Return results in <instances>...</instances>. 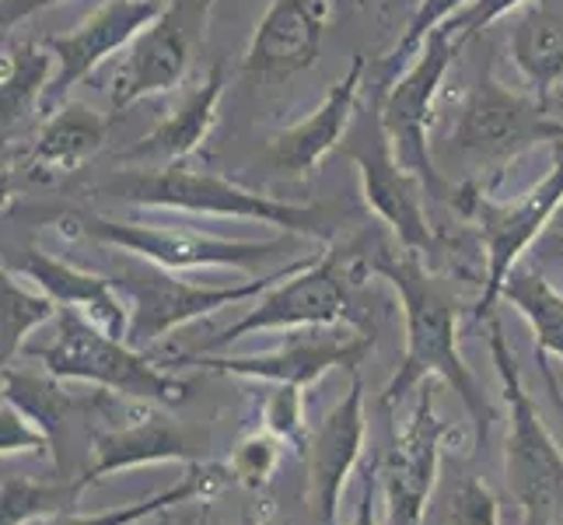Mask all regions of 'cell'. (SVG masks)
<instances>
[{"label":"cell","mask_w":563,"mask_h":525,"mask_svg":"<svg viewBox=\"0 0 563 525\" xmlns=\"http://www.w3.org/2000/svg\"><path fill=\"white\" fill-rule=\"evenodd\" d=\"M556 218H560V228H563V204H560V210H556Z\"/></svg>","instance_id":"cell-25"},{"label":"cell","mask_w":563,"mask_h":525,"mask_svg":"<svg viewBox=\"0 0 563 525\" xmlns=\"http://www.w3.org/2000/svg\"><path fill=\"white\" fill-rule=\"evenodd\" d=\"M46 361L56 368V372L95 375V379H109V382H120L130 389H162L158 375H151L137 358H130L120 343L99 337L74 313H64L60 343L46 350Z\"/></svg>","instance_id":"cell-12"},{"label":"cell","mask_w":563,"mask_h":525,"mask_svg":"<svg viewBox=\"0 0 563 525\" xmlns=\"http://www.w3.org/2000/svg\"><path fill=\"white\" fill-rule=\"evenodd\" d=\"M22 266H25V274H32L38 284H43V287L49 291V295L64 298V302L91 305L95 313H99L102 319H109L112 326L120 322V308H115V302H112V295H109L106 281L88 277V274H81V270L64 266V263H56V260H49V256H38V252H32V256H29Z\"/></svg>","instance_id":"cell-18"},{"label":"cell","mask_w":563,"mask_h":525,"mask_svg":"<svg viewBox=\"0 0 563 525\" xmlns=\"http://www.w3.org/2000/svg\"><path fill=\"white\" fill-rule=\"evenodd\" d=\"M109 133V120L85 106L56 109L38 130L29 151V168L38 172H77L102 151Z\"/></svg>","instance_id":"cell-14"},{"label":"cell","mask_w":563,"mask_h":525,"mask_svg":"<svg viewBox=\"0 0 563 525\" xmlns=\"http://www.w3.org/2000/svg\"><path fill=\"white\" fill-rule=\"evenodd\" d=\"M53 64L56 56L49 53L46 43L4 46V81H0V120H4V133L22 123L35 106L43 109V95L53 81Z\"/></svg>","instance_id":"cell-17"},{"label":"cell","mask_w":563,"mask_h":525,"mask_svg":"<svg viewBox=\"0 0 563 525\" xmlns=\"http://www.w3.org/2000/svg\"><path fill=\"white\" fill-rule=\"evenodd\" d=\"M126 284L137 295V337L147 333H162L172 322H183L197 313H207V308H218L221 302H235L245 298L252 291H260L266 281L245 284V287H231V291H203V287H186L176 284L154 270H126Z\"/></svg>","instance_id":"cell-13"},{"label":"cell","mask_w":563,"mask_h":525,"mask_svg":"<svg viewBox=\"0 0 563 525\" xmlns=\"http://www.w3.org/2000/svg\"><path fill=\"white\" fill-rule=\"evenodd\" d=\"M361 183H364V200L378 218H385L396 228V236L410 245L420 249L431 242V231H427V218L420 207V175L406 168L396 158V147L388 141V133L382 127V120L375 116L372 138H367L361 147L351 151Z\"/></svg>","instance_id":"cell-9"},{"label":"cell","mask_w":563,"mask_h":525,"mask_svg":"<svg viewBox=\"0 0 563 525\" xmlns=\"http://www.w3.org/2000/svg\"><path fill=\"white\" fill-rule=\"evenodd\" d=\"M550 249L556 252V260L563 263V228L556 231V236H550Z\"/></svg>","instance_id":"cell-24"},{"label":"cell","mask_w":563,"mask_h":525,"mask_svg":"<svg viewBox=\"0 0 563 525\" xmlns=\"http://www.w3.org/2000/svg\"><path fill=\"white\" fill-rule=\"evenodd\" d=\"M192 56V32L183 4L165 8L154 22L126 46V61L112 81L109 109L120 116L144 95H162L183 85Z\"/></svg>","instance_id":"cell-7"},{"label":"cell","mask_w":563,"mask_h":525,"mask_svg":"<svg viewBox=\"0 0 563 525\" xmlns=\"http://www.w3.org/2000/svg\"><path fill=\"white\" fill-rule=\"evenodd\" d=\"M336 0H274L260 18L245 50V74L290 77L308 70L322 53V35L333 25Z\"/></svg>","instance_id":"cell-6"},{"label":"cell","mask_w":563,"mask_h":525,"mask_svg":"<svg viewBox=\"0 0 563 525\" xmlns=\"http://www.w3.org/2000/svg\"><path fill=\"white\" fill-rule=\"evenodd\" d=\"M221 95H224V64L218 61L210 67V74L203 77V81L186 95L183 106L172 112L168 120H162L158 127H154L151 133H144V138L133 144L123 158L126 162H133V158H162L168 165L189 158V154L207 141L213 120H218Z\"/></svg>","instance_id":"cell-11"},{"label":"cell","mask_w":563,"mask_h":525,"mask_svg":"<svg viewBox=\"0 0 563 525\" xmlns=\"http://www.w3.org/2000/svg\"><path fill=\"white\" fill-rule=\"evenodd\" d=\"M521 4H526V0H470V4H465L459 14H452L441 29H449V35L455 39V43H462V39L490 29L497 18L511 14Z\"/></svg>","instance_id":"cell-21"},{"label":"cell","mask_w":563,"mask_h":525,"mask_svg":"<svg viewBox=\"0 0 563 525\" xmlns=\"http://www.w3.org/2000/svg\"><path fill=\"white\" fill-rule=\"evenodd\" d=\"M81 228L91 239L123 245L130 252H137V256H147L165 266H200V263L245 266L284 249V242H228V239L200 236V231H189V228L126 225V221H102V218H85Z\"/></svg>","instance_id":"cell-8"},{"label":"cell","mask_w":563,"mask_h":525,"mask_svg":"<svg viewBox=\"0 0 563 525\" xmlns=\"http://www.w3.org/2000/svg\"><path fill=\"white\" fill-rule=\"evenodd\" d=\"M340 313H343V281L336 274V256H329L325 263H319L312 270V274L290 281L274 298H266L263 308H256V313H252L242 326L231 329V333H242V329H256V326L322 322Z\"/></svg>","instance_id":"cell-15"},{"label":"cell","mask_w":563,"mask_h":525,"mask_svg":"<svg viewBox=\"0 0 563 525\" xmlns=\"http://www.w3.org/2000/svg\"><path fill=\"white\" fill-rule=\"evenodd\" d=\"M465 4H470V0H420L413 18H410V25H406L402 39H399L396 53H393V64H402V61H410V56H417L423 39L434 29H441L452 14H459Z\"/></svg>","instance_id":"cell-20"},{"label":"cell","mask_w":563,"mask_h":525,"mask_svg":"<svg viewBox=\"0 0 563 525\" xmlns=\"http://www.w3.org/2000/svg\"><path fill=\"white\" fill-rule=\"evenodd\" d=\"M511 56L542 102L563 81V22L547 8H532L515 22Z\"/></svg>","instance_id":"cell-16"},{"label":"cell","mask_w":563,"mask_h":525,"mask_svg":"<svg viewBox=\"0 0 563 525\" xmlns=\"http://www.w3.org/2000/svg\"><path fill=\"white\" fill-rule=\"evenodd\" d=\"M364 70H367V61L364 56H354L346 74L329 88L322 106L266 144V154H269V162H274V168H280L284 175H295V179H308V175L316 172V165L343 141L346 127L354 120Z\"/></svg>","instance_id":"cell-10"},{"label":"cell","mask_w":563,"mask_h":525,"mask_svg":"<svg viewBox=\"0 0 563 525\" xmlns=\"http://www.w3.org/2000/svg\"><path fill=\"white\" fill-rule=\"evenodd\" d=\"M452 141L459 158L500 168L539 141H563V123L550 120L542 99H526V95L508 91L487 70L465 95Z\"/></svg>","instance_id":"cell-2"},{"label":"cell","mask_w":563,"mask_h":525,"mask_svg":"<svg viewBox=\"0 0 563 525\" xmlns=\"http://www.w3.org/2000/svg\"><path fill=\"white\" fill-rule=\"evenodd\" d=\"M53 4H60V0H4V8H0V25L14 29L18 22H22V18L46 11Z\"/></svg>","instance_id":"cell-23"},{"label":"cell","mask_w":563,"mask_h":525,"mask_svg":"<svg viewBox=\"0 0 563 525\" xmlns=\"http://www.w3.org/2000/svg\"><path fill=\"white\" fill-rule=\"evenodd\" d=\"M455 50L459 43L449 35V29H434L417 50L413 64L385 91L378 106V120L396 147V158L431 186L438 183V175L431 165V154H427V127H431V102L452 67Z\"/></svg>","instance_id":"cell-3"},{"label":"cell","mask_w":563,"mask_h":525,"mask_svg":"<svg viewBox=\"0 0 563 525\" xmlns=\"http://www.w3.org/2000/svg\"><path fill=\"white\" fill-rule=\"evenodd\" d=\"M508 295L521 305V313L536 322L542 343L563 354V298L556 295V291H550L547 281H539V277L526 274V270H518V274H511Z\"/></svg>","instance_id":"cell-19"},{"label":"cell","mask_w":563,"mask_h":525,"mask_svg":"<svg viewBox=\"0 0 563 525\" xmlns=\"http://www.w3.org/2000/svg\"><path fill=\"white\" fill-rule=\"evenodd\" d=\"M553 168L547 172V179L536 183L526 197L515 204H494L487 200L476 183H465L459 193H452L459 210H465L470 218H476L487 231L490 242V291L504 284V277L511 274V263L518 260V252L526 249L542 228L556 218V210L563 204V141L553 144Z\"/></svg>","instance_id":"cell-5"},{"label":"cell","mask_w":563,"mask_h":525,"mask_svg":"<svg viewBox=\"0 0 563 525\" xmlns=\"http://www.w3.org/2000/svg\"><path fill=\"white\" fill-rule=\"evenodd\" d=\"M106 193L126 204L144 207H172V210H197V214H228V218H256L266 225H280L305 236H319L322 214L312 207H295L252 193L239 183L224 179L218 172H200L172 162L158 172H120L106 186Z\"/></svg>","instance_id":"cell-1"},{"label":"cell","mask_w":563,"mask_h":525,"mask_svg":"<svg viewBox=\"0 0 563 525\" xmlns=\"http://www.w3.org/2000/svg\"><path fill=\"white\" fill-rule=\"evenodd\" d=\"M46 313H49V305L46 302H35V298H29V295H22L14 284H8L4 287V333L11 337V340H18L22 337V329L35 319H46Z\"/></svg>","instance_id":"cell-22"},{"label":"cell","mask_w":563,"mask_h":525,"mask_svg":"<svg viewBox=\"0 0 563 525\" xmlns=\"http://www.w3.org/2000/svg\"><path fill=\"white\" fill-rule=\"evenodd\" d=\"M382 4H393V0H382Z\"/></svg>","instance_id":"cell-26"},{"label":"cell","mask_w":563,"mask_h":525,"mask_svg":"<svg viewBox=\"0 0 563 525\" xmlns=\"http://www.w3.org/2000/svg\"><path fill=\"white\" fill-rule=\"evenodd\" d=\"M165 11V0H106V4L88 14L81 25L67 35H49L46 46L56 56V74L43 95V109L56 112L64 95L85 81V77L106 64L112 53L130 46L154 18Z\"/></svg>","instance_id":"cell-4"}]
</instances>
